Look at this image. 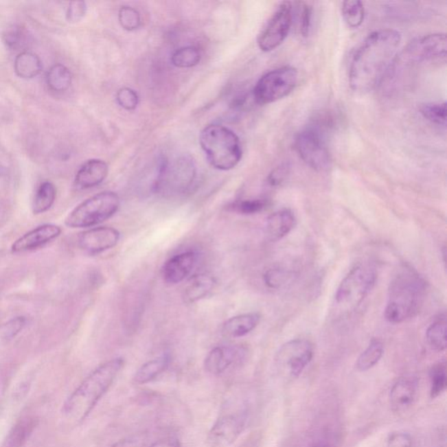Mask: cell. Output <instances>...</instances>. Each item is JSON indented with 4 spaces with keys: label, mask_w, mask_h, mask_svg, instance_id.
Here are the masks:
<instances>
[{
    "label": "cell",
    "mask_w": 447,
    "mask_h": 447,
    "mask_svg": "<svg viewBox=\"0 0 447 447\" xmlns=\"http://www.w3.org/2000/svg\"><path fill=\"white\" fill-rule=\"evenodd\" d=\"M402 36L393 29L373 32L356 50L350 63L349 85L356 92L374 89L394 63Z\"/></svg>",
    "instance_id": "6da1fadb"
},
{
    "label": "cell",
    "mask_w": 447,
    "mask_h": 447,
    "mask_svg": "<svg viewBox=\"0 0 447 447\" xmlns=\"http://www.w3.org/2000/svg\"><path fill=\"white\" fill-rule=\"evenodd\" d=\"M124 365V360L117 358L96 368L67 398L62 410L66 419L75 423L84 420L111 388Z\"/></svg>",
    "instance_id": "7a4b0ae2"
},
{
    "label": "cell",
    "mask_w": 447,
    "mask_h": 447,
    "mask_svg": "<svg viewBox=\"0 0 447 447\" xmlns=\"http://www.w3.org/2000/svg\"><path fill=\"white\" fill-rule=\"evenodd\" d=\"M426 282L413 269L402 268L391 279L385 317L398 324L411 319L420 313L426 297Z\"/></svg>",
    "instance_id": "3957f363"
},
{
    "label": "cell",
    "mask_w": 447,
    "mask_h": 447,
    "mask_svg": "<svg viewBox=\"0 0 447 447\" xmlns=\"http://www.w3.org/2000/svg\"><path fill=\"white\" fill-rule=\"evenodd\" d=\"M199 143L214 168L230 170L242 157V148L237 135L222 125L211 124L202 130Z\"/></svg>",
    "instance_id": "277c9868"
},
{
    "label": "cell",
    "mask_w": 447,
    "mask_h": 447,
    "mask_svg": "<svg viewBox=\"0 0 447 447\" xmlns=\"http://www.w3.org/2000/svg\"><path fill=\"white\" fill-rule=\"evenodd\" d=\"M378 273L371 265H358L344 277L334 295V306L340 313L355 311L374 288Z\"/></svg>",
    "instance_id": "5b68a950"
},
{
    "label": "cell",
    "mask_w": 447,
    "mask_h": 447,
    "mask_svg": "<svg viewBox=\"0 0 447 447\" xmlns=\"http://www.w3.org/2000/svg\"><path fill=\"white\" fill-rule=\"evenodd\" d=\"M329 123L323 119L314 120L297 135L295 141L299 156L312 169L323 172L330 166L331 157L328 147Z\"/></svg>",
    "instance_id": "8992f818"
},
{
    "label": "cell",
    "mask_w": 447,
    "mask_h": 447,
    "mask_svg": "<svg viewBox=\"0 0 447 447\" xmlns=\"http://www.w3.org/2000/svg\"><path fill=\"white\" fill-rule=\"evenodd\" d=\"M120 198L113 192H104L86 199L70 212L65 220L70 228L96 226L113 217L120 207Z\"/></svg>",
    "instance_id": "52a82bcc"
},
{
    "label": "cell",
    "mask_w": 447,
    "mask_h": 447,
    "mask_svg": "<svg viewBox=\"0 0 447 447\" xmlns=\"http://www.w3.org/2000/svg\"><path fill=\"white\" fill-rule=\"evenodd\" d=\"M196 178V166L191 157L182 156L174 161H165L160 167L155 183L156 191L165 196L185 193Z\"/></svg>",
    "instance_id": "ba28073f"
},
{
    "label": "cell",
    "mask_w": 447,
    "mask_h": 447,
    "mask_svg": "<svg viewBox=\"0 0 447 447\" xmlns=\"http://www.w3.org/2000/svg\"><path fill=\"white\" fill-rule=\"evenodd\" d=\"M298 82V71L293 67H282L269 71L256 83L253 98L258 104H273L288 96Z\"/></svg>",
    "instance_id": "9c48e42d"
},
{
    "label": "cell",
    "mask_w": 447,
    "mask_h": 447,
    "mask_svg": "<svg viewBox=\"0 0 447 447\" xmlns=\"http://www.w3.org/2000/svg\"><path fill=\"white\" fill-rule=\"evenodd\" d=\"M294 22V5L292 2L281 3L273 12L268 24L258 38V45L263 52H271L284 43Z\"/></svg>",
    "instance_id": "30bf717a"
},
{
    "label": "cell",
    "mask_w": 447,
    "mask_h": 447,
    "mask_svg": "<svg viewBox=\"0 0 447 447\" xmlns=\"http://www.w3.org/2000/svg\"><path fill=\"white\" fill-rule=\"evenodd\" d=\"M314 356V348L310 341L294 339L283 344L276 355V365L288 377L295 378L303 372Z\"/></svg>",
    "instance_id": "8fae6325"
},
{
    "label": "cell",
    "mask_w": 447,
    "mask_h": 447,
    "mask_svg": "<svg viewBox=\"0 0 447 447\" xmlns=\"http://www.w3.org/2000/svg\"><path fill=\"white\" fill-rule=\"evenodd\" d=\"M446 35L433 34L417 38L404 48L403 60L405 62H421L446 56Z\"/></svg>",
    "instance_id": "7c38bea8"
},
{
    "label": "cell",
    "mask_w": 447,
    "mask_h": 447,
    "mask_svg": "<svg viewBox=\"0 0 447 447\" xmlns=\"http://www.w3.org/2000/svg\"><path fill=\"white\" fill-rule=\"evenodd\" d=\"M246 417L242 413L224 415L216 421L209 433V440L215 447H226L236 442L245 428Z\"/></svg>",
    "instance_id": "4fadbf2b"
},
{
    "label": "cell",
    "mask_w": 447,
    "mask_h": 447,
    "mask_svg": "<svg viewBox=\"0 0 447 447\" xmlns=\"http://www.w3.org/2000/svg\"><path fill=\"white\" fill-rule=\"evenodd\" d=\"M121 234L115 228L102 227L82 231L78 237V244L89 255H98L117 245Z\"/></svg>",
    "instance_id": "5bb4252c"
},
{
    "label": "cell",
    "mask_w": 447,
    "mask_h": 447,
    "mask_svg": "<svg viewBox=\"0 0 447 447\" xmlns=\"http://www.w3.org/2000/svg\"><path fill=\"white\" fill-rule=\"evenodd\" d=\"M247 349L241 346H218L207 354L205 369L211 375L218 376L245 358Z\"/></svg>",
    "instance_id": "9a60e30c"
},
{
    "label": "cell",
    "mask_w": 447,
    "mask_h": 447,
    "mask_svg": "<svg viewBox=\"0 0 447 447\" xmlns=\"http://www.w3.org/2000/svg\"><path fill=\"white\" fill-rule=\"evenodd\" d=\"M62 233V228L56 225L47 224L28 231L19 238L12 246V253L28 252L43 247L56 240Z\"/></svg>",
    "instance_id": "2e32d148"
},
{
    "label": "cell",
    "mask_w": 447,
    "mask_h": 447,
    "mask_svg": "<svg viewBox=\"0 0 447 447\" xmlns=\"http://www.w3.org/2000/svg\"><path fill=\"white\" fill-rule=\"evenodd\" d=\"M198 253L187 251L167 260L162 268L163 281L168 284H178L185 281L197 264Z\"/></svg>",
    "instance_id": "e0dca14e"
},
{
    "label": "cell",
    "mask_w": 447,
    "mask_h": 447,
    "mask_svg": "<svg viewBox=\"0 0 447 447\" xmlns=\"http://www.w3.org/2000/svg\"><path fill=\"white\" fill-rule=\"evenodd\" d=\"M108 174V166L104 161L91 159L80 167L76 176L75 186L79 190H86L102 184Z\"/></svg>",
    "instance_id": "ac0fdd59"
},
{
    "label": "cell",
    "mask_w": 447,
    "mask_h": 447,
    "mask_svg": "<svg viewBox=\"0 0 447 447\" xmlns=\"http://www.w3.org/2000/svg\"><path fill=\"white\" fill-rule=\"evenodd\" d=\"M297 225L294 212L289 209L273 212L266 218V234L271 241H278L288 236Z\"/></svg>",
    "instance_id": "d6986e66"
},
{
    "label": "cell",
    "mask_w": 447,
    "mask_h": 447,
    "mask_svg": "<svg viewBox=\"0 0 447 447\" xmlns=\"http://www.w3.org/2000/svg\"><path fill=\"white\" fill-rule=\"evenodd\" d=\"M416 379L411 378H400L392 386L390 401L392 408L396 411H404L413 404L417 394Z\"/></svg>",
    "instance_id": "ffe728a7"
},
{
    "label": "cell",
    "mask_w": 447,
    "mask_h": 447,
    "mask_svg": "<svg viewBox=\"0 0 447 447\" xmlns=\"http://www.w3.org/2000/svg\"><path fill=\"white\" fill-rule=\"evenodd\" d=\"M260 321V314L258 313L239 314L225 321L222 326V334L230 339H239L252 332L258 326Z\"/></svg>",
    "instance_id": "44dd1931"
},
{
    "label": "cell",
    "mask_w": 447,
    "mask_h": 447,
    "mask_svg": "<svg viewBox=\"0 0 447 447\" xmlns=\"http://www.w3.org/2000/svg\"><path fill=\"white\" fill-rule=\"evenodd\" d=\"M216 284L214 277L209 275H198L193 276L188 285L185 288L184 298L186 303H194L207 297L214 290Z\"/></svg>",
    "instance_id": "7402d4cb"
},
{
    "label": "cell",
    "mask_w": 447,
    "mask_h": 447,
    "mask_svg": "<svg viewBox=\"0 0 447 447\" xmlns=\"http://www.w3.org/2000/svg\"><path fill=\"white\" fill-rule=\"evenodd\" d=\"M170 363V356L165 354L144 363L135 374V382L138 385H146L153 381L168 369Z\"/></svg>",
    "instance_id": "603a6c76"
},
{
    "label": "cell",
    "mask_w": 447,
    "mask_h": 447,
    "mask_svg": "<svg viewBox=\"0 0 447 447\" xmlns=\"http://www.w3.org/2000/svg\"><path fill=\"white\" fill-rule=\"evenodd\" d=\"M16 75L23 79H32L43 70V63L36 54L22 52L16 57L14 62Z\"/></svg>",
    "instance_id": "cb8c5ba5"
},
{
    "label": "cell",
    "mask_w": 447,
    "mask_h": 447,
    "mask_svg": "<svg viewBox=\"0 0 447 447\" xmlns=\"http://www.w3.org/2000/svg\"><path fill=\"white\" fill-rule=\"evenodd\" d=\"M384 344L382 341L373 339L369 342L367 348L363 350L356 363V367L359 371H367L377 365L384 355Z\"/></svg>",
    "instance_id": "d4e9b609"
},
{
    "label": "cell",
    "mask_w": 447,
    "mask_h": 447,
    "mask_svg": "<svg viewBox=\"0 0 447 447\" xmlns=\"http://www.w3.org/2000/svg\"><path fill=\"white\" fill-rule=\"evenodd\" d=\"M47 82L49 89L53 91H66L72 83V73L62 64H56L48 71Z\"/></svg>",
    "instance_id": "484cf974"
},
{
    "label": "cell",
    "mask_w": 447,
    "mask_h": 447,
    "mask_svg": "<svg viewBox=\"0 0 447 447\" xmlns=\"http://www.w3.org/2000/svg\"><path fill=\"white\" fill-rule=\"evenodd\" d=\"M427 343L436 352H444L446 349V320L440 317L430 325L426 334Z\"/></svg>",
    "instance_id": "4316f807"
},
{
    "label": "cell",
    "mask_w": 447,
    "mask_h": 447,
    "mask_svg": "<svg viewBox=\"0 0 447 447\" xmlns=\"http://www.w3.org/2000/svg\"><path fill=\"white\" fill-rule=\"evenodd\" d=\"M56 198V186L51 182H45L38 187L35 194L33 211L34 214H41L53 207Z\"/></svg>",
    "instance_id": "83f0119b"
},
{
    "label": "cell",
    "mask_w": 447,
    "mask_h": 447,
    "mask_svg": "<svg viewBox=\"0 0 447 447\" xmlns=\"http://www.w3.org/2000/svg\"><path fill=\"white\" fill-rule=\"evenodd\" d=\"M36 427L34 420L25 419L19 421L9 433L5 447H22Z\"/></svg>",
    "instance_id": "f1b7e54d"
},
{
    "label": "cell",
    "mask_w": 447,
    "mask_h": 447,
    "mask_svg": "<svg viewBox=\"0 0 447 447\" xmlns=\"http://www.w3.org/2000/svg\"><path fill=\"white\" fill-rule=\"evenodd\" d=\"M342 14L344 21L349 27L358 28L365 21V5L358 0L344 1L342 5Z\"/></svg>",
    "instance_id": "f546056e"
},
{
    "label": "cell",
    "mask_w": 447,
    "mask_h": 447,
    "mask_svg": "<svg viewBox=\"0 0 447 447\" xmlns=\"http://www.w3.org/2000/svg\"><path fill=\"white\" fill-rule=\"evenodd\" d=\"M201 60V53L198 47H185L173 53L172 62L180 69H189L197 66Z\"/></svg>",
    "instance_id": "4dcf8cb0"
},
{
    "label": "cell",
    "mask_w": 447,
    "mask_h": 447,
    "mask_svg": "<svg viewBox=\"0 0 447 447\" xmlns=\"http://www.w3.org/2000/svg\"><path fill=\"white\" fill-rule=\"evenodd\" d=\"M431 397L435 398L445 391L447 385L446 362L437 363L430 371Z\"/></svg>",
    "instance_id": "1f68e13d"
},
{
    "label": "cell",
    "mask_w": 447,
    "mask_h": 447,
    "mask_svg": "<svg viewBox=\"0 0 447 447\" xmlns=\"http://www.w3.org/2000/svg\"><path fill=\"white\" fill-rule=\"evenodd\" d=\"M293 278V273L282 268L266 270L263 275L264 282L269 288L279 289L287 285Z\"/></svg>",
    "instance_id": "d6a6232c"
},
{
    "label": "cell",
    "mask_w": 447,
    "mask_h": 447,
    "mask_svg": "<svg viewBox=\"0 0 447 447\" xmlns=\"http://www.w3.org/2000/svg\"><path fill=\"white\" fill-rule=\"evenodd\" d=\"M421 114L431 123L445 127L446 125V102L442 104H427L420 108Z\"/></svg>",
    "instance_id": "836d02e7"
},
{
    "label": "cell",
    "mask_w": 447,
    "mask_h": 447,
    "mask_svg": "<svg viewBox=\"0 0 447 447\" xmlns=\"http://www.w3.org/2000/svg\"><path fill=\"white\" fill-rule=\"evenodd\" d=\"M3 38L9 48L19 50L27 45L28 37L23 28L18 25H12V27L6 29Z\"/></svg>",
    "instance_id": "e575fe53"
},
{
    "label": "cell",
    "mask_w": 447,
    "mask_h": 447,
    "mask_svg": "<svg viewBox=\"0 0 447 447\" xmlns=\"http://www.w3.org/2000/svg\"><path fill=\"white\" fill-rule=\"evenodd\" d=\"M119 22L122 27L127 31H135L140 27L141 16L137 9L131 6H122L119 10Z\"/></svg>",
    "instance_id": "d590c367"
},
{
    "label": "cell",
    "mask_w": 447,
    "mask_h": 447,
    "mask_svg": "<svg viewBox=\"0 0 447 447\" xmlns=\"http://www.w3.org/2000/svg\"><path fill=\"white\" fill-rule=\"evenodd\" d=\"M268 205V202L264 199H247L234 203L231 205V210L240 214L252 215L262 211Z\"/></svg>",
    "instance_id": "8d00e7d4"
},
{
    "label": "cell",
    "mask_w": 447,
    "mask_h": 447,
    "mask_svg": "<svg viewBox=\"0 0 447 447\" xmlns=\"http://www.w3.org/2000/svg\"><path fill=\"white\" fill-rule=\"evenodd\" d=\"M297 23L299 31L302 36H308L310 33L311 18H312V6L307 2H297Z\"/></svg>",
    "instance_id": "74e56055"
},
{
    "label": "cell",
    "mask_w": 447,
    "mask_h": 447,
    "mask_svg": "<svg viewBox=\"0 0 447 447\" xmlns=\"http://www.w3.org/2000/svg\"><path fill=\"white\" fill-rule=\"evenodd\" d=\"M25 323H27V319L24 317L12 318V320L3 325L0 330V336L3 339L8 341L14 339L23 330Z\"/></svg>",
    "instance_id": "f35d334b"
},
{
    "label": "cell",
    "mask_w": 447,
    "mask_h": 447,
    "mask_svg": "<svg viewBox=\"0 0 447 447\" xmlns=\"http://www.w3.org/2000/svg\"><path fill=\"white\" fill-rule=\"evenodd\" d=\"M117 102L120 107L126 109V111H134L137 107L139 98L135 90L123 88L119 89L117 93Z\"/></svg>",
    "instance_id": "ab89813d"
},
{
    "label": "cell",
    "mask_w": 447,
    "mask_h": 447,
    "mask_svg": "<svg viewBox=\"0 0 447 447\" xmlns=\"http://www.w3.org/2000/svg\"><path fill=\"white\" fill-rule=\"evenodd\" d=\"M289 174H290V166L288 163H283L270 173L268 178V185L273 187L281 185L287 180Z\"/></svg>",
    "instance_id": "60d3db41"
},
{
    "label": "cell",
    "mask_w": 447,
    "mask_h": 447,
    "mask_svg": "<svg viewBox=\"0 0 447 447\" xmlns=\"http://www.w3.org/2000/svg\"><path fill=\"white\" fill-rule=\"evenodd\" d=\"M87 12V5L84 1L71 2L67 11V19L70 23H77L82 21Z\"/></svg>",
    "instance_id": "b9f144b4"
},
{
    "label": "cell",
    "mask_w": 447,
    "mask_h": 447,
    "mask_svg": "<svg viewBox=\"0 0 447 447\" xmlns=\"http://www.w3.org/2000/svg\"><path fill=\"white\" fill-rule=\"evenodd\" d=\"M413 438L408 433H396L391 434L386 447H413Z\"/></svg>",
    "instance_id": "7bdbcfd3"
},
{
    "label": "cell",
    "mask_w": 447,
    "mask_h": 447,
    "mask_svg": "<svg viewBox=\"0 0 447 447\" xmlns=\"http://www.w3.org/2000/svg\"><path fill=\"white\" fill-rule=\"evenodd\" d=\"M146 439L144 436H134L130 438L122 439L114 444L111 447H146Z\"/></svg>",
    "instance_id": "ee69618b"
},
{
    "label": "cell",
    "mask_w": 447,
    "mask_h": 447,
    "mask_svg": "<svg viewBox=\"0 0 447 447\" xmlns=\"http://www.w3.org/2000/svg\"><path fill=\"white\" fill-rule=\"evenodd\" d=\"M150 447H181V444L175 437H166L165 439L157 440Z\"/></svg>",
    "instance_id": "f6af8a7d"
},
{
    "label": "cell",
    "mask_w": 447,
    "mask_h": 447,
    "mask_svg": "<svg viewBox=\"0 0 447 447\" xmlns=\"http://www.w3.org/2000/svg\"><path fill=\"white\" fill-rule=\"evenodd\" d=\"M310 447H333V446L331 445L330 443L323 440V442L314 443V445H312Z\"/></svg>",
    "instance_id": "bcb514c9"
},
{
    "label": "cell",
    "mask_w": 447,
    "mask_h": 447,
    "mask_svg": "<svg viewBox=\"0 0 447 447\" xmlns=\"http://www.w3.org/2000/svg\"><path fill=\"white\" fill-rule=\"evenodd\" d=\"M5 173V167L0 166V176L4 175Z\"/></svg>",
    "instance_id": "7dc6e473"
}]
</instances>
